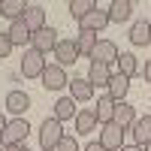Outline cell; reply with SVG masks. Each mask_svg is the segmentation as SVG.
<instances>
[{"instance_id":"484cf974","label":"cell","mask_w":151,"mask_h":151,"mask_svg":"<svg viewBox=\"0 0 151 151\" xmlns=\"http://www.w3.org/2000/svg\"><path fill=\"white\" fill-rule=\"evenodd\" d=\"M94 6H97L94 0H73V3H70L67 9H70V15H73L76 21H82V18H85V15H88V12H91Z\"/></svg>"},{"instance_id":"2e32d148","label":"cell","mask_w":151,"mask_h":151,"mask_svg":"<svg viewBox=\"0 0 151 151\" xmlns=\"http://www.w3.org/2000/svg\"><path fill=\"white\" fill-rule=\"evenodd\" d=\"M127 36H130L133 45H148V42H151V24H148L145 18H136V21L130 24V33H127Z\"/></svg>"},{"instance_id":"ac0fdd59","label":"cell","mask_w":151,"mask_h":151,"mask_svg":"<svg viewBox=\"0 0 151 151\" xmlns=\"http://www.w3.org/2000/svg\"><path fill=\"white\" fill-rule=\"evenodd\" d=\"M67 88H70V97L76 100V103H88V100H94V88H91L88 79H73Z\"/></svg>"},{"instance_id":"836d02e7","label":"cell","mask_w":151,"mask_h":151,"mask_svg":"<svg viewBox=\"0 0 151 151\" xmlns=\"http://www.w3.org/2000/svg\"><path fill=\"white\" fill-rule=\"evenodd\" d=\"M142 151H151V142H148V145H142Z\"/></svg>"},{"instance_id":"9c48e42d","label":"cell","mask_w":151,"mask_h":151,"mask_svg":"<svg viewBox=\"0 0 151 151\" xmlns=\"http://www.w3.org/2000/svg\"><path fill=\"white\" fill-rule=\"evenodd\" d=\"M106 27H109V15H106V9H100V6H94L79 21V30H91V33H100V30H106Z\"/></svg>"},{"instance_id":"e0dca14e","label":"cell","mask_w":151,"mask_h":151,"mask_svg":"<svg viewBox=\"0 0 151 151\" xmlns=\"http://www.w3.org/2000/svg\"><path fill=\"white\" fill-rule=\"evenodd\" d=\"M73 124H76V133H97V127H100L94 118V109H79Z\"/></svg>"},{"instance_id":"e575fe53","label":"cell","mask_w":151,"mask_h":151,"mask_svg":"<svg viewBox=\"0 0 151 151\" xmlns=\"http://www.w3.org/2000/svg\"><path fill=\"white\" fill-rule=\"evenodd\" d=\"M0 151H6V148H3V145H0Z\"/></svg>"},{"instance_id":"83f0119b","label":"cell","mask_w":151,"mask_h":151,"mask_svg":"<svg viewBox=\"0 0 151 151\" xmlns=\"http://www.w3.org/2000/svg\"><path fill=\"white\" fill-rule=\"evenodd\" d=\"M12 48H15V45L9 42V36H6V30H3V33H0V58H9Z\"/></svg>"},{"instance_id":"f1b7e54d","label":"cell","mask_w":151,"mask_h":151,"mask_svg":"<svg viewBox=\"0 0 151 151\" xmlns=\"http://www.w3.org/2000/svg\"><path fill=\"white\" fill-rule=\"evenodd\" d=\"M82 151H103V145H100V142H88Z\"/></svg>"},{"instance_id":"1f68e13d","label":"cell","mask_w":151,"mask_h":151,"mask_svg":"<svg viewBox=\"0 0 151 151\" xmlns=\"http://www.w3.org/2000/svg\"><path fill=\"white\" fill-rule=\"evenodd\" d=\"M121 151H142V148H139V145H124Z\"/></svg>"},{"instance_id":"8fae6325","label":"cell","mask_w":151,"mask_h":151,"mask_svg":"<svg viewBox=\"0 0 151 151\" xmlns=\"http://www.w3.org/2000/svg\"><path fill=\"white\" fill-rule=\"evenodd\" d=\"M27 109H30V97L24 94V91L15 88V91L6 94V112H9L12 118H24V112H27Z\"/></svg>"},{"instance_id":"8992f818","label":"cell","mask_w":151,"mask_h":151,"mask_svg":"<svg viewBox=\"0 0 151 151\" xmlns=\"http://www.w3.org/2000/svg\"><path fill=\"white\" fill-rule=\"evenodd\" d=\"M45 64H48L45 55L27 48V52H24V58H21V76H24V79H40L42 70H45Z\"/></svg>"},{"instance_id":"7a4b0ae2","label":"cell","mask_w":151,"mask_h":151,"mask_svg":"<svg viewBox=\"0 0 151 151\" xmlns=\"http://www.w3.org/2000/svg\"><path fill=\"white\" fill-rule=\"evenodd\" d=\"M118 58H121V52H118V45L112 42V40H97V45H94V52H91V64H103V67H115L118 64Z\"/></svg>"},{"instance_id":"7402d4cb","label":"cell","mask_w":151,"mask_h":151,"mask_svg":"<svg viewBox=\"0 0 151 151\" xmlns=\"http://www.w3.org/2000/svg\"><path fill=\"white\" fill-rule=\"evenodd\" d=\"M88 82H91V88H106L109 79H112V70L103 67V64H91L88 67V76H85Z\"/></svg>"},{"instance_id":"4316f807","label":"cell","mask_w":151,"mask_h":151,"mask_svg":"<svg viewBox=\"0 0 151 151\" xmlns=\"http://www.w3.org/2000/svg\"><path fill=\"white\" fill-rule=\"evenodd\" d=\"M55 151H82V148H79V142H76V136H67V133H64V139L58 142Z\"/></svg>"},{"instance_id":"4fadbf2b","label":"cell","mask_w":151,"mask_h":151,"mask_svg":"<svg viewBox=\"0 0 151 151\" xmlns=\"http://www.w3.org/2000/svg\"><path fill=\"white\" fill-rule=\"evenodd\" d=\"M21 21H24V27H27L30 33L42 30V27H45V9H42L40 3H27V9H24Z\"/></svg>"},{"instance_id":"30bf717a","label":"cell","mask_w":151,"mask_h":151,"mask_svg":"<svg viewBox=\"0 0 151 151\" xmlns=\"http://www.w3.org/2000/svg\"><path fill=\"white\" fill-rule=\"evenodd\" d=\"M136 118H139V115H136V109L127 103V100H124V103H115V112H112V124H118L124 133H127L133 124H136Z\"/></svg>"},{"instance_id":"5b68a950","label":"cell","mask_w":151,"mask_h":151,"mask_svg":"<svg viewBox=\"0 0 151 151\" xmlns=\"http://www.w3.org/2000/svg\"><path fill=\"white\" fill-rule=\"evenodd\" d=\"M40 79H42V88H45V91H64V88L70 85L67 70L58 67V64H45V70H42Z\"/></svg>"},{"instance_id":"cb8c5ba5","label":"cell","mask_w":151,"mask_h":151,"mask_svg":"<svg viewBox=\"0 0 151 151\" xmlns=\"http://www.w3.org/2000/svg\"><path fill=\"white\" fill-rule=\"evenodd\" d=\"M24 9H27L24 0H0V15L9 18V21H18L24 15Z\"/></svg>"},{"instance_id":"603a6c76","label":"cell","mask_w":151,"mask_h":151,"mask_svg":"<svg viewBox=\"0 0 151 151\" xmlns=\"http://www.w3.org/2000/svg\"><path fill=\"white\" fill-rule=\"evenodd\" d=\"M6 36H9V42H12V45H27L33 33H30L27 27H24V21L18 18V21H9V30H6Z\"/></svg>"},{"instance_id":"ba28073f","label":"cell","mask_w":151,"mask_h":151,"mask_svg":"<svg viewBox=\"0 0 151 151\" xmlns=\"http://www.w3.org/2000/svg\"><path fill=\"white\" fill-rule=\"evenodd\" d=\"M52 55H55V60H58V67H64V70L82 58L73 40H58V45H55V52H52Z\"/></svg>"},{"instance_id":"5bb4252c","label":"cell","mask_w":151,"mask_h":151,"mask_svg":"<svg viewBox=\"0 0 151 151\" xmlns=\"http://www.w3.org/2000/svg\"><path fill=\"white\" fill-rule=\"evenodd\" d=\"M130 136H133V145H148L151 142V115H145V118H136V124L127 130Z\"/></svg>"},{"instance_id":"d4e9b609","label":"cell","mask_w":151,"mask_h":151,"mask_svg":"<svg viewBox=\"0 0 151 151\" xmlns=\"http://www.w3.org/2000/svg\"><path fill=\"white\" fill-rule=\"evenodd\" d=\"M73 42H76V48H79V55H88V58H91L94 45H97V33H91V30H79V33L73 36Z\"/></svg>"},{"instance_id":"d590c367","label":"cell","mask_w":151,"mask_h":151,"mask_svg":"<svg viewBox=\"0 0 151 151\" xmlns=\"http://www.w3.org/2000/svg\"><path fill=\"white\" fill-rule=\"evenodd\" d=\"M148 97H151V94H148Z\"/></svg>"},{"instance_id":"7c38bea8","label":"cell","mask_w":151,"mask_h":151,"mask_svg":"<svg viewBox=\"0 0 151 151\" xmlns=\"http://www.w3.org/2000/svg\"><path fill=\"white\" fill-rule=\"evenodd\" d=\"M106 15H109V24H124L133 15V3L130 0H112L106 6Z\"/></svg>"},{"instance_id":"9a60e30c","label":"cell","mask_w":151,"mask_h":151,"mask_svg":"<svg viewBox=\"0 0 151 151\" xmlns=\"http://www.w3.org/2000/svg\"><path fill=\"white\" fill-rule=\"evenodd\" d=\"M106 91H109V97L115 100V103H124V97H127V91H130V79H124L121 73H112Z\"/></svg>"},{"instance_id":"277c9868","label":"cell","mask_w":151,"mask_h":151,"mask_svg":"<svg viewBox=\"0 0 151 151\" xmlns=\"http://www.w3.org/2000/svg\"><path fill=\"white\" fill-rule=\"evenodd\" d=\"M124 133L118 124H103L100 127V133H97V142L103 145V151H121L124 148Z\"/></svg>"},{"instance_id":"52a82bcc","label":"cell","mask_w":151,"mask_h":151,"mask_svg":"<svg viewBox=\"0 0 151 151\" xmlns=\"http://www.w3.org/2000/svg\"><path fill=\"white\" fill-rule=\"evenodd\" d=\"M55 45H58V30H55V27H48V24L30 36V48H33V52H40V55L55 52Z\"/></svg>"},{"instance_id":"f546056e","label":"cell","mask_w":151,"mask_h":151,"mask_svg":"<svg viewBox=\"0 0 151 151\" xmlns=\"http://www.w3.org/2000/svg\"><path fill=\"white\" fill-rule=\"evenodd\" d=\"M142 76H145V79L151 82V60H145V67H142Z\"/></svg>"},{"instance_id":"3957f363","label":"cell","mask_w":151,"mask_h":151,"mask_svg":"<svg viewBox=\"0 0 151 151\" xmlns=\"http://www.w3.org/2000/svg\"><path fill=\"white\" fill-rule=\"evenodd\" d=\"M60 139H64V127H60V121L45 118L40 124V145H42V151H55Z\"/></svg>"},{"instance_id":"d6986e66","label":"cell","mask_w":151,"mask_h":151,"mask_svg":"<svg viewBox=\"0 0 151 151\" xmlns=\"http://www.w3.org/2000/svg\"><path fill=\"white\" fill-rule=\"evenodd\" d=\"M76 112H79V109H76V100L67 94V97H60L58 103H55V115H52V118L64 124V121H73V118H76Z\"/></svg>"},{"instance_id":"6da1fadb","label":"cell","mask_w":151,"mask_h":151,"mask_svg":"<svg viewBox=\"0 0 151 151\" xmlns=\"http://www.w3.org/2000/svg\"><path fill=\"white\" fill-rule=\"evenodd\" d=\"M27 133H30L27 118H9V121H6V130H3V139H0V145H3V148L24 145V142H27Z\"/></svg>"},{"instance_id":"d6a6232c","label":"cell","mask_w":151,"mask_h":151,"mask_svg":"<svg viewBox=\"0 0 151 151\" xmlns=\"http://www.w3.org/2000/svg\"><path fill=\"white\" fill-rule=\"evenodd\" d=\"M6 151H27V145H12V148H6Z\"/></svg>"},{"instance_id":"4dcf8cb0","label":"cell","mask_w":151,"mask_h":151,"mask_svg":"<svg viewBox=\"0 0 151 151\" xmlns=\"http://www.w3.org/2000/svg\"><path fill=\"white\" fill-rule=\"evenodd\" d=\"M3 130H6V118L0 115V139H3Z\"/></svg>"},{"instance_id":"ffe728a7","label":"cell","mask_w":151,"mask_h":151,"mask_svg":"<svg viewBox=\"0 0 151 151\" xmlns=\"http://www.w3.org/2000/svg\"><path fill=\"white\" fill-rule=\"evenodd\" d=\"M112 112H115V100L109 94H103L97 100V109H94V118H97L100 127H103V124H112Z\"/></svg>"},{"instance_id":"44dd1931","label":"cell","mask_w":151,"mask_h":151,"mask_svg":"<svg viewBox=\"0 0 151 151\" xmlns=\"http://www.w3.org/2000/svg\"><path fill=\"white\" fill-rule=\"evenodd\" d=\"M118 73L124 76V79H133V76H139L142 73V64H139V58L130 55V52H124L118 58Z\"/></svg>"}]
</instances>
